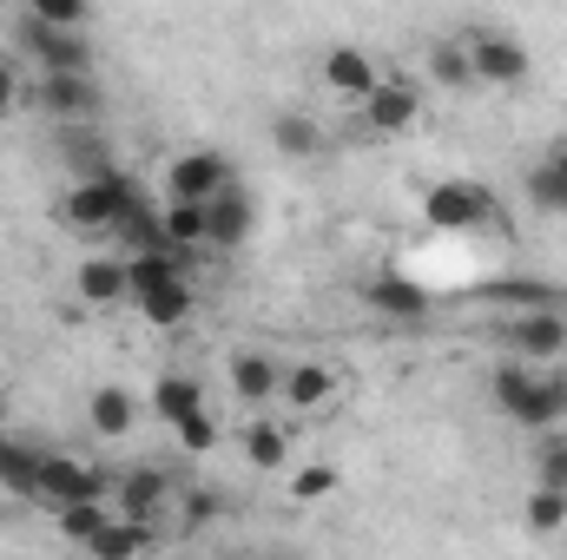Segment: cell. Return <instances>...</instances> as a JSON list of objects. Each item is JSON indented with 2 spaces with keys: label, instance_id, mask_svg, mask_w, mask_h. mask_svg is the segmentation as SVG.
<instances>
[{
  "label": "cell",
  "instance_id": "603a6c76",
  "mask_svg": "<svg viewBox=\"0 0 567 560\" xmlns=\"http://www.w3.org/2000/svg\"><path fill=\"white\" fill-rule=\"evenodd\" d=\"M113 521H120L113 501H73V508H60V541H66V548H93Z\"/></svg>",
  "mask_w": 567,
  "mask_h": 560
},
{
  "label": "cell",
  "instance_id": "d6a6232c",
  "mask_svg": "<svg viewBox=\"0 0 567 560\" xmlns=\"http://www.w3.org/2000/svg\"><path fill=\"white\" fill-rule=\"evenodd\" d=\"M528 205H535V211H555V218H567V178L555 172V165H535V172H528Z\"/></svg>",
  "mask_w": 567,
  "mask_h": 560
},
{
  "label": "cell",
  "instance_id": "277c9868",
  "mask_svg": "<svg viewBox=\"0 0 567 560\" xmlns=\"http://www.w3.org/2000/svg\"><path fill=\"white\" fill-rule=\"evenodd\" d=\"M231 185H238V172H231V158L212 152V145L178 152V158L165 165V205H212V198H225Z\"/></svg>",
  "mask_w": 567,
  "mask_h": 560
},
{
  "label": "cell",
  "instance_id": "836d02e7",
  "mask_svg": "<svg viewBox=\"0 0 567 560\" xmlns=\"http://www.w3.org/2000/svg\"><path fill=\"white\" fill-rule=\"evenodd\" d=\"M172 435H178V448H185V455H192V462H205V455H212V448H218V422H212V416L185 422V428H172Z\"/></svg>",
  "mask_w": 567,
  "mask_h": 560
},
{
  "label": "cell",
  "instance_id": "4316f807",
  "mask_svg": "<svg viewBox=\"0 0 567 560\" xmlns=\"http://www.w3.org/2000/svg\"><path fill=\"white\" fill-rule=\"evenodd\" d=\"M535 488L567 495V428H548V435L535 442Z\"/></svg>",
  "mask_w": 567,
  "mask_h": 560
},
{
  "label": "cell",
  "instance_id": "83f0119b",
  "mask_svg": "<svg viewBox=\"0 0 567 560\" xmlns=\"http://www.w3.org/2000/svg\"><path fill=\"white\" fill-rule=\"evenodd\" d=\"M423 66H429V80H435V86H449V93H455V86H475V73H468V53H462V40H435Z\"/></svg>",
  "mask_w": 567,
  "mask_h": 560
},
{
  "label": "cell",
  "instance_id": "7402d4cb",
  "mask_svg": "<svg viewBox=\"0 0 567 560\" xmlns=\"http://www.w3.org/2000/svg\"><path fill=\"white\" fill-rule=\"evenodd\" d=\"M165 218V251L192 265V251H212V225H205V205H158Z\"/></svg>",
  "mask_w": 567,
  "mask_h": 560
},
{
  "label": "cell",
  "instance_id": "4fadbf2b",
  "mask_svg": "<svg viewBox=\"0 0 567 560\" xmlns=\"http://www.w3.org/2000/svg\"><path fill=\"white\" fill-rule=\"evenodd\" d=\"M33 106L47 120H93L100 113V86H93V73H40Z\"/></svg>",
  "mask_w": 567,
  "mask_h": 560
},
{
  "label": "cell",
  "instance_id": "484cf974",
  "mask_svg": "<svg viewBox=\"0 0 567 560\" xmlns=\"http://www.w3.org/2000/svg\"><path fill=\"white\" fill-rule=\"evenodd\" d=\"M145 541H152V528L120 515V521H113V528L86 548V560H145Z\"/></svg>",
  "mask_w": 567,
  "mask_h": 560
},
{
  "label": "cell",
  "instance_id": "7a4b0ae2",
  "mask_svg": "<svg viewBox=\"0 0 567 560\" xmlns=\"http://www.w3.org/2000/svg\"><path fill=\"white\" fill-rule=\"evenodd\" d=\"M185 258L172 251H145V258H126V278H133V310H140L152 330H178L192 317V283H185Z\"/></svg>",
  "mask_w": 567,
  "mask_h": 560
},
{
  "label": "cell",
  "instance_id": "8fae6325",
  "mask_svg": "<svg viewBox=\"0 0 567 560\" xmlns=\"http://www.w3.org/2000/svg\"><path fill=\"white\" fill-rule=\"evenodd\" d=\"M73 297H80L86 310H113V303H133L126 251H100V258H80V265H73Z\"/></svg>",
  "mask_w": 567,
  "mask_h": 560
},
{
  "label": "cell",
  "instance_id": "8992f818",
  "mask_svg": "<svg viewBox=\"0 0 567 560\" xmlns=\"http://www.w3.org/2000/svg\"><path fill=\"white\" fill-rule=\"evenodd\" d=\"M488 211H495V198L475 178H442L423 191V218L435 231H475V225H488Z\"/></svg>",
  "mask_w": 567,
  "mask_h": 560
},
{
  "label": "cell",
  "instance_id": "2e32d148",
  "mask_svg": "<svg viewBox=\"0 0 567 560\" xmlns=\"http://www.w3.org/2000/svg\"><path fill=\"white\" fill-rule=\"evenodd\" d=\"M113 501H120V515H126V521H145V528H152V515L172 501V475H165V468H152V462H140V468L113 475Z\"/></svg>",
  "mask_w": 567,
  "mask_h": 560
},
{
  "label": "cell",
  "instance_id": "f1b7e54d",
  "mask_svg": "<svg viewBox=\"0 0 567 560\" xmlns=\"http://www.w3.org/2000/svg\"><path fill=\"white\" fill-rule=\"evenodd\" d=\"M218 515H225V495L218 488H185L178 495V535H205Z\"/></svg>",
  "mask_w": 567,
  "mask_h": 560
},
{
  "label": "cell",
  "instance_id": "9c48e42d",
  "mask_svg": "<svg viewBox=\"0 0 567 560\" xmlns=\"http://www.w3.org/2000/svg\"><path fill=\"white\" fill-rule=\"evenodd\" d=\"M337 370L323 363V356H297V363H284V383H278V403L290 416H323L330 403H337Z\"/></svg>",
  "mask_w": 567,
  "mask_h": 560
},
{
  "label": "cell",
  "instance_id": "74e56055",
  "mask_svg": "<svg viewBox=\"0 0 567 560\" xmlns=\"http://www.w3.org/2000/svg\"><path fill=\"white\" fill-rule=\"evenodd\" d=\"M0 422H7V403H0ZM0 435H7V428H0Z\"/></svg>",
  "mask_w": 567,
  "mask_h": 560
},
{
  "label": "cell",
  "instance_id": "1f68e13d",
  "mask_svg": "<svg viewBox=\"0 0 567 560\" xmlns=\"http://www.w3.org/2000/svg\"><path fill=\"white\" fill-rule=\"evenodd\" d=\"M27 13H33L40 27H60V33H86V20H93L86 0H33Z\"/></svg>",
  "mask_w": 567,
  "mask_h": 560
},
{
  "label": "cell",
  "instance_id": "f546056e",
  "mask_svg": "<svg viewBox=\"0 0 567 560\" xmlns=\"http://www.w3.org/2000/svg\"><path fill=\"white\" fill-rule=\"evenodd\" d=\"M370 303L390 310V317H423L429 310V297L416 290V283H403V278H377L370 283Z\"/></svg>",
  "mask_w": 567,
  "mask_h": 560
},
{
  "label": "cell",
  "instance_id": "9a60e30c",
  "mask_svg": "<svg viewBox=\"0 0 567 560\" xmlns=\"http://www.w3.org/2000/svg\"><path fill=\"white\" fill-rule=\"evenodd\" d=\"M357 113H363V126H370V133H383V139H390V133H410V126L423 120V93H416L410 80H383Z\"/></svg>",
  "mask_w": 567,
  "mask_h": 560
},
{
  "label": "cell",
  "instance_id": "52a82bcc",
  "mask_svg": "<svg viewBox=\"0 0 567 560\" xmlns=\"http://www.w3.org/2000/svg\"><path fill=\"white\" fill-rule=\"evenodd\" d=\"M106 495H113V475L106 468H93L80 455H47L40 462V501H53V515L73 508V501H106Z\"/></svg>",
  "mask_w": 567,
  "mask_h": 560
},
{
  "label": "cell",
  "instance_id": "7c38bea8",
  "mask_svg": "<svg viewBox=\"0 0 567 560\" xmlns=\"http://www.w3.org/2000/svg\"><path fill=\"white\" fill-rule=\"evenodd\" d=\"M225 383H231V396H238L245 409H265V403H278L284 356H271V350H231Z\"/></svg>",
  "mask_w": 567,
  "mask_h": 560
},
{
  "label": "cell",
  "instance_id": "ba28073f",
  "mask_svg": "<svg viewBox=\"0 0 567 560\" xmlns=\"http://www.w3.org/2000/svg\"><path fill=\"white\" fill-rule=\"evenodd\" d=\"M508 350H515V363H528V370H561L567 310H528V317H508Z\"/></svg>",
  "mask_w": 567,
  "mask_h": 560
},
{
  "label": "cell",
  "instance_id": "e0dca14e",
  "mask_svg": "<svg viewBox=\"0 0 567 560\" xmlns=\"http://www.w3.org/2000/svg\"><path fill=\"white\" fill-rule=\"evenodd\" d=\"M205 225H212V251H238V245L251 238V225H258L251 191H245V185H231L225 198H212V205H205Z\"/></svg>",
  "mask_w": 567,
  "mask_h": 560
},
{
  "label": "cell",
  "instance_id": "e575fe53",
  "mask_svg": "<svg viewBox=\"0 0 567 560\" xmlns=\"http://www.w3.org/2000/svg\"><path fill=\"white\" fill-rule=\"evenodd\" d=\"M0 113H20V73L7 53H0Z\"/></svg>",
  "mask_w": 567,
  "mask_h": 560
},
{
  "label": "cell",
  "instance_id": "5b68a950",
  "mask_svg": "<svg viewBox=\"0 0 567 560\" xmlns=\"http://www.w3.org/2000/svg\"><path fill=\"white\" fill-rule=\"evenodd\" d=\"M462 53H468V73H475V86H522L528 80V46L508 33V27H475V33H462Z\"/></svg>",
  "mask_w": 567,
  "mask_h": 560
},
{
  "label": "cell",
  "instance_id": "4dcf8cb0",
  "mask_svg": "<svg viewBox=\"0 0 567 560\" xmlns=\"http://www.w3.org/2000/svg\"><path fill=\"white\" fill-rule=\"evenodd\" d=\"M522 521H528V535H561V528H567V495L535 488V495H528V508H522Z\"/></svg>",
  "mask_w": 567,
  "mask_h": 560
},
{
  "label": "cell",
  "instance_id": "ffe728a7",
  "mask_svg": "<svg viewBox=\"0 0 567 560\" xmlns=\"http://www.w3.org/2000/svg\"><path fill=\"white\" fill-rule=\"evenodd\" d=\"M40 462H47V448H27V442L0 435V495L40 501Z\"/></svg>",
  "mask_w": 567,
  "mask_h": 560
},
{
  "label": "cell",
  "instance_id": "30bf717a",
  "mask_svg": "<svg viewBox=\"0 0 567 560\" xmlns=\"http://www.w3.org/2000/svg\"><path fill=\"white\" fill-rule=\"evenodd\" d=\"M20 46L40 60V73H93V46H86V33H60V27H40L33 13L20 20Z\"/></svg>",
  "mask_w": 567,
  "mask_h": 560
},
{
  "label": "cell",
  "instance_id": "44dd1931",
  "mask_svg": "<svg viewBox=\"0 0 567 560\" xmlns=\"http://www.w3.org/2000/svg\"><path fill=\"white\" fill-rule=\"evenodd\" d=\"M238 448H245V462L258 475H290V428L284 422H245Z\"/></svg>",
  "mask_w": 567,
  "mask_h": 560
},
{
  "label": "cell",
  "instance_id": "6da1fadb",
  "mask_svg": "<svg viewBox=\"0 0 567 560\" xmlns=\"http://www.w3.org/2000/svg\"><path fill=\"white\" fill-rule=\"evenodd\" d=\"M488 396H495V409H502L508 422H522V428L548 435V428H561V422H567V370L502 363V370L488 376Z\"/></svg>",
  "mask_w": 567,
  "mask_h": 560
},
{
  "label": "cell",
  "instance_id": "d4e9b609",
  "mask_svg": "<svg viewBox=\"0 0 567 560\" xmlns=\"http://www.w3.org/2000/svg\"><path fill=\"white\" fill-rule=\"evenodd\" d=\"M337 488H343L337 462H297V468L284 475V495H290V501H330Z\"/></svg>",
  "mask_w": 567,
  "mask_h": 560
},
{
  "label": "cell",
  "instance_id": "8d00e7d4",
  "mask_svg": "<svg viewBox=\"0 0 567 560\" xmlns=\"http://www.w3.org/2000/svg\"><path fill=\"white\" fill-rule=\"evenodd\" d=\"M218 560H251V554H218Z\"/></svg>",
  "mask_w": 567,
  "mask_h": 560
},
{
  "label": "cell",
  "instance_id": "d6986e66",
  "mask_svg": "<svg viewBox=\"0 0 567 560\" xmlns=\"http://www.w3.org/2000/svg\"><path fill=\"white\" fill-rule=\"evenodd\" d=\"M86 422H93V435L126 442V435H133V422H140V396H133L126 383H106V390H93V396H86Z\"/></svg>",
  "mask_w": 567,
  "mask_h": 560
},
{
  "label": "cell",
  "instance_id": "ac0fdd59",
  "mask_svg": "<svg viewBox=\"0 0 567 560\" xmlns=\"http://www.w3.org/2000/svg\"><path fill=\"white\" fill-rule=\"evenodd\" d=\"M152 409H158V422H172V428L212 416V409H205V383H198V376H178V370H165V376L152 383Z\"/></svg>",
  "mask_w": 567,
  "mask_h": 560
},
{
  "label": "cell",
  "instance_id": "d590c367",
  "mask_svg": "<svg viewBox=\"0 0 567 560\" xmlns=\"http://www.w3.org/2000/svg\"><path fill=\"white\" fill-rule=\"evenodd\" d=\"M542 165H555V172L567 178V139H555V145H548V158H542Z\"/></svg>",
  "mask_w": 567,
  "mask_h": 560
},
{
  "label": "cell",
  "instance_id": "5bb4252c",
  "mask_svg": "<svg viewBox=\"0 0 567 560\" xmlns=\"http://www.w3.org/2000/svg\"><path fill=\"white\" fill-rule=\"evenodd\" d=\"M323 86H330L337 100H357V106H363V100L383 86V73H377L370 46H350V40H343V46H330V53H323Z\"/></svg>",
  "mask_w": 567,
  "mask_h": 560
},
{
  "label": "cell",
  "instance_id": "cb8c5ba5",
  "mask_svg": "<svg viewBox=\"0 0 567 560\" xmlns=\"http://www.w3.org/2000/svg\"><path fill=\"white\" fill-rule=\"evenodd\" d=\"M271 145H278L284 158H317L323 152V126L310 113H278L271 120Z\"/></svg>",
  "mask_w": 567,
  "mask_h": 560
},
{
  "label": "cell",
  "instance_id": "3957f363",
  "mask_svg": "<svg viewBox=\"0 0 567 560\" xmlns=\"http://www.w3.org/2000/svg\"><path fill=\"white\" fill-rule=\"evenodd\" d=\"M133 198H140L133 178H120V172H86V178H73V185L60 191V225H66V231H120V218H126Z\"/></svg>",
  "mask_w": 567,
  "mask_h": 560
}]
</instances>
